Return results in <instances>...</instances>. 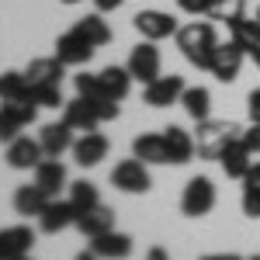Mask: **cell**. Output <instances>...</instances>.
<instances>
[{
    "label": "cell",
    "mask_w": 260,
    "mask_h": 260,
    "mask_svg": "<svg viewBox=\"0 0 260 260\" xmlns=\"http://www.w3.org/2000/svg\"><path fill=\"white\" fill-rule=\"evenodd\" d=\"M174 39H177L180 56L191 62V66H198V70H208V66H212V52H215V45H219L212 21H191V24L177 28Z\"/></svg>",
    "instance_id": "obj_1"
},
{
    "label": "cell",
    "mask_w": 260,
    "mask_h": 260,
    "mask_svg": "<svg viewBox=\"0 0 260 260\" xmlns=\"http://www.w3.org/2000/svg\"><path fill=\"white\" fill-rule=\"evenodd\" d=\"M243 136V128L236 121H225V118H205L198 121V136H194V146H198V156L201 160H219L225 153L229 142H236Z\"/></svg>",
    "instance_id": "obj_2"
},
{
    "label": "cell",
    "mask_w": 260,
    "mask_h": 260,
    "mask_svg": "<svg viewBox=\"0 0 260 260\" xmlns=\"http://www.w3.org/2000/svg\"><path fill=\"white\" fill-rule=\"evenodd\" d=\"M212 208H215V184L208 177H191L187 187H184V194H180V212L187 219H201Z\"/></svg>",
    "instance_id": "obj_3"
},
{
    "label": "cell",
    "mask_w": 260,
    "mask_h": 260,
    "mask_svg": "<svg viewBox=\"0 0 260 260\" xmlns=\"http://www.w3.org/2000/svg\"><path fill=\"white\" fill-rule=\"evenodd\" d=\"M111 184L125 191V194H146L149 187H153V177H149V170H146V163L139 156H132V160H121L115 163V170H111Z\"/></svg>",
    "instance_id": "obj_4"
},
{
    "label": "cell",
    "mask_w": 260,
    "mask_h": 260,
    "mask_svg": "<svg viewBox=\"0 0 260 260\" xmlns=\"http://www.w3.org/2000/svg\"><path fill=\"white\" fill-rule=\"evenodd\" d=\"M128 73H132V80H139L142 87L160 77V49H156V42L146 39L132 49V56H128Z\"/></svg>",
    "instance_id": "obj_5"
},
{
    "label": "cell",
    "mask_w": 260,
    "mask_h": 260,
    "mask_svg": "<svg viewBox=\"0 0 260 260\" xmlns=\"http://www.w3.org/2000/svg\"><path fill=\"white\" fill-rule=\"evenodd\" d=\"M243 52L236 42H225V45H215V52H212V66H208V73L215 77V80L222 83H233L236 77H240V66H243Z\"/></svg>",
    "instance_id": "obj_6"
},
{
    "label": "cell",
    "mask_w": 260,
    "mask_h": 260,
    "mask_svg": "<svg viewBox=\"0 0 260 260\" xmlns=\"http://www.w3.org/2000/svg\"><path fill=\"white\" fill-rule=\"evenodd\" d=\"M132 24H136V31H139L142 39H149V42L177 35V18L167 14V11H139V14L132 18Z\"/></svg>",
    "instance_id": "obj_7"
},
{
    "label": "cell",
    "mask_w": 260,
    "mask_h": 260,
    "mask_svg": "<svg viewBox=\"0 0 260 260\" xmlns=\"http://www.w3.org/2000/svg\"><path fill=\"white\" fill-rule=\"evenodd\" d=\"M180 94H184V77H177V73L156 77L153 83L142 87V101H146L149 108H170V104L180 101Z\"/></svg>",
    "instance_id": "obj_8"
},
{
    "label": "cell",
    "mask_w": 260,
    "mask_h": 260,
    "mask_svg": "<svg viewBox=\"0 0 260 260\" xmlns=\"http://www.w3.org/2000/svg\"><path fill=\"white\" fill-rule=\"evenodd\" d=\"M42 160H45V149H42L39 139L18 136L14 142H7V167H14V170H35Z\"/></svg>",
    "instance_id": "obj_9"
},
{
    "label": "cell",
    "mask_w": 260,
    "mask_h": 260,
    "mask_svg": "<svg viewBox=\"0 0 260 260\" xmlns=\"http://www.w3.org/2000/svg\"><path fill=\"white\" fill-rule=\"evenodd\" d=\"M31 246H35V233H31V225H7V229H0V260L28 257Z\"/></svg>",
    "instance_id": "obj_10"
},
{
    "label": "cell",
    "mask_w": 260,
    "mask_h": 260,
    "mask_svg": "<svg viewBox=\"0 0 260 260\" xmlns=\"http://www.w3.org/2000/svg\"><path fill=\"white\" fill-rule=\"evenodd\" d=\"M66 225H77V208H73V201L66 198H52L49 205H45V212L39 215V229L42 233H49V236H56V233H62Z\"/></svg>",
    "instance_id": "obj_11"
},
{
    "label": "cell",
    "mask_w": 260,
    "mask_h": 260,
    "mask_svg": "<svg viewBox=\"0 0 260 260\" xmlns=\"http://www.w3.org/2000/svg\"><path fill=\"white\" fill-rule=\"evenodd\" d=\"M90 56H94V45L83 39L77 28L59 35V42H56V59L66 62V66H83V62H90Z\"/></svg>",
    "instance_id": "obj_12"
},
{
    "label": "cell",
    "mask_w": 260,
    "mask_h": 260,
    "mask_svg": "<svg viewBox=\"0 0 260 260\" xmlns=\"http://www.w3.org/2000/svg\"><path fill=\"white\" fill-rule=\"evenodd\" d=\"M62 121H66L73 132H94V128L101 125L94 104H90L87 98H80V94H77L73 101H66V104H62Z\"/></svg>",
    "instance_id": "obj_13"
},
{
    "label": "cell",
    "mask_w": 260,
    "mask_h": 260,
    "mask_svg": "<svg viewBox=\"0 0 260 260\" xmlns=\"http://www.w3.org/2000/svg\"><path fill=\"white\" fill-rule=\"evenodd\" d=\"M163 139H167V153H170V163H174V167H184V163H191V156L198 153V146H194V136H191V132H184L180 125H170V128H163Z\"/></svg>",
    "instance_id": "obj_14"
},
{
    "label": "cell",
    "mask_w": 260,
    "mask_h": 260,
    "mask_svg": "<svg viewBox=\"0 0 260 260\" xmlns=\"http://www.w3.org/2000/svg\"><path fill=\"white\" fill-rule=\"evenodd\" d=\"M77 229H80L87 240L104 236V233H111V229H115V212H111L108 205H94V208H87V212L77 215Z\"/></svg>",
    "instance_id": "obj_15"
},
{
    "label": "cell",
    "mask_w": 260,
    "mask_h": 260,
    "mask_svg": "<svg viewBox=\"0 0 260 260\" xmlns=\"http://www.w3.org/2000/svg\"><path fill=\"white\" fill-rule=\"evenodd\" d=\"M35 184H39L49 198H59V191L66 187V167L59 163V156H45L35 167Z\"/></svg>",
    "instance_id": "obj_16"
},
{
    "label": "cell",
    "mask_w": 260,
    "mask_h": 260,
    "mask_svg": "<svg viewBox=\"0 0 260 260\" xmlns=\"http://www.w3.org/2000/svg\"><path fill=\"white\" fill-rule=\"evenodd\" d=\"M39 142L45 149V156H62L66 149H73V128L66 121H49V125H42Z\"/></svg>",
    "instance_id": "obj_17"
},
{
    "label": "cell",
    "mask_w": 260,
    "mask_h": 260,
    "mask_svg": "<svg viewBox=\"0 0 260 260\" xmlns=\"http://www.w3.org/2000/svg\"><path fill=\"white\" fill-rule=\"evenodd\" d=\"M108 156V139L101 132H83L80 139L73 142V160L80 167H98Z\"/></svg>",
    "instance_id": "obj_18"
},
{
    "label": "cell",
    "mask_w": 260,
    "mask_h": 260,
    "mask_svg": "<svg viewBox=\"0 0 260 260\" xmlns=\"http://www.w3.org/2000/svg\"><path fill=\"white\" fill-rule=\"evenodd\" d=\"M132 156H139L142 163H170L163 132H142V136H136V142H132Z\"/></svg>",
    "instance_id": "obj_19"
},
{
    "label": "cell",
    "mask_w": 260,
    "mask_h": 260,
    "mask_svg": "<svg viewBox=\"0 0 260 260\" xmlns=\"http://www.w3.org/2000/svg\"><path fill=\"white\" fill-rule=\"evenodd\" d=\"M90 250H94L101 260H125L132 253V236L111 229V233H104V236H94V240H90Z\"/></svg>",
    "instance_id": "obj_20"
},
{
    "label": "cell",
    "mask_w": 260,
    "mask_h": 260,
    "mask_svg": "<svg viewBox=\"0 0 260 260\" xmlns=\"http://www.w3.org/2000/svg\"><path fill=\"white\" fill-rule=\"evenodd\" d=\"M49 201H52V198L42 191L39 184H21L18 191H14V208H18V215H24V219H31V215L39 219Z\"/></svg>",
    "instance_id": "obj_21"
},
{
    "label": "cell",
    "mask_w": 260,
    "mask_h": 260,
    "mask_svg": "<svg viewBox=\"0 0 260 260\" xmlns=\"http://www.w3.org/2000/svg\"><path fill=\"white\" fill-rule=\"evenodd\" d=\"M253 153L243 146V139H236V142H229L225 146V153L219 156V163H222V170H225V177H233V180H243L246 177V170L253 167V160H250Z\"/></svg>",
    "instance_id": "obj_22"
},
{
    "label": "cell",
    "mask_w": 260,
    "mask_h": 260,
    "mask_svg": "<svg viewBox=\"0 0 260 260\" xmlns=\"http://www.w3.org/2000/svg\"><path fill=\"white\" fill-rule=\"evenodd\" d=\"M62 73H66V62H59L56 56L31 59V62H28V70H24V77H28L31 87H39V83H62Z\"/></svg>",
    "instance_id": "obj_23"
},
{
    "label": "cell",
    "mask_w": 260,
    "mask_h": 260,
    "mask_svg": "<svg viewBox=\"0 0 260 260\" xmlns=\"http://www.w3.org/2000/svg\"><path fill=\"white\" fill-rule=\"evenodd\" d=\"M98 77H101L104 94H108L111 101L128 98V90H132V73H128V66H104Z\"/></svg>",
    "instance_id": "obj_24"
},
{
    "label": "cell",
    "mask_w": 260,
    "mask_h": 260,
    "mask_svg": "<svg viewBox=\"0 0 260 260\" xmlns=\"http://www.w3.org/2000/svg\"><path fill=\"white\" fill-rule=\"evenodd\" d=\"M229 42H236L246 56H257V49H260V24H257V21L240 18L236 24H229Z\"/></svg>",
    "instance_id": "obj_25"
},
{
    "label": "cell",
    "mask_w": 260,
    "mask_h": 260,
    "mask_svg": "<svg viewBox=\"0 0 260 260\" xmlns=\"http://www.w3.org/2000/svg\"><path fill=\"white\" fill-rule=\"evenodd\" d=\"M73 28H77V31H80V35L90 42L94 49H101V45H108V42H111V28H108V21L101 18V11H98V14H87V18H80Z\"/></svg>",
    "instance_id": "obj_26"
},
{
    "label": "cell",
    "mask_w": 260,
    "mask_h": 260,
    "mask_svg": "<svg viewBox=\"0 0 260 260\" xmlns=\"http://www.w3.org/2000/svg\"><path fill=\"white\" fill-rule=\"evenodd\" d=\"M0 101H31V83L24 73L7 70L0 73Z\"/></svg>",
    "instance_id": "obj_27"
},
{
    "label": "cell",
    "mask_w": 260,
    "mask_h": 260,
    "mask_svg": "<svg viewBox=\"0 0 260 260\" xmlns=\"http://www.w3.org/2000/svg\"><path fill=\"white\" fill-rule=\"evenodd\" d=\"M243 215L260 219V163H253L243 177Z\"/></svg>",
    "instance_id": "obj_28"
},
{
    "label": "cell",
    "mask_w": 260,
    "mask_h": 260,
    "mask_svg": "<svg viewBox=\"0 0 260 260\" xmlns=\"http://www.w3.org/2000/svg\"><path fill=\"white\" fill-rule=\"evenodd\" d=\"M180 104H184V111H187L194 121H205L208 111H212V94H208L205 87H184Z\"/></svg>",
    "instance_id": "obj_29"
},
{
    "label": "cell",
    "mask_w": 260,
    "mask_h": 260,
    "mask_svg": "<svg viewBox=\"0 0 260 260\" xmlns=\"http://www.w3.org/2000/svg\"><path fill=\"white\" fill-rule=\"evenodd\" d=\"M70 201H73V208H77V215H80L87 208L101 205V194H98V187H94L90 180H73V184H70Z\"/></svg>",
    "instance_id": "obj_30"
},
{
    "label": "cell",
    "mask_w": 260,
    "mask_h": 260,
    "mask_svg": "<svg viewBox=\"0 0 260 260\" xmlns=\"http://www.w3.org/2000/svg\"><path fill=\"white\" fill-rule=\"evenodd\" d=\"M243 11H246V0H212L208 18L212 21H225V28H229V24H236V21L243 18Z\"/></svg>",
    "instance_id": "obj_31"
},
{
    "label": "cell",
    "mask_w": 260,
    "mask_h": 260,
    "mask_svg": "<svg viewBox=\"0 0 260 260\" xmlns=\"http://www.w3.org/2000/svg\"><path fill=\"white\" fill-rule=\"evenodd\" d=\"M73 83H77V94L87 98V101H111L108 94H104L98 73H80V77H73Z\"/></svg>",
    "instance_id": "obj_32"
},
{
    "label": "cell",
    "mask_w": 260,
    "mask_h": 260,
    "mask_svg": "<svg viewBox=\"0 0 260 260\" xmlns=\"http://www.w3.org/2000/svg\"><path fill=\"white\" fill-rule=\"evenodd\" d=\"M31 101L39 108H59V104H66L59 83H39V87H31Z\"/></svg>",
    "instance_id": "obj_33"
},
{
    "label": "cell",
    "mask_w": 260,
    "mask_h": 260,
    "mask_svg": "<svg viewBox=\"0 0 260 260\" xmlns=\"http://www.w3.org/2000/svg\"><path fill=\"white\" fill-rule=\"evenodd\" d=\"M21 128H24V125H21L18 115L11 111V104H4V101H0V142H14Z\"/></svg>",
    "instance_id": "obj_34"
},
{
    "label": "cell",
    "mask_w": 260,
    "mask_h": 260,
    "mask_svg": "<svg viewBox=\"0 0 260 260\" xmlns=\"http://www.w3.org/2000/svg\"><path fill=\"white\" fill-rule=\"evenodd\" d=\"M177 7L184 11V14H194V18H201V14H208L212 0H177Z\"/></svg>",
    "instance_id": "obj_35"
},
{
    "label": "cell",
    "mask_w": 260,
    "mask_h": 260,
    "mask_svg": "<svg viewBox=\"0 0 260 260\" xmlns=\"http://www.w3.org/2000/svg\"><path fill=\"white\" fill-rule=\"evenodd\" d=\"M243 139V146L250 149V153H260V121H250V128L240 136Z\"/></svg>",
    "instance_id": "obj_36"
},
{
    "label": "cell",
    "mask_w": 260,
    "mask_h": 260,
    "mask_svg": "<svg viewBox=\"0 0 260 260\" xmlns=\"http://www.w3.org/2000/svg\"><path fill=\"white\" fill-rule=\"evenodd\" d=\"M246 111H250V121H260V87H257V90H250V98H246Z\"/></svg>",
    "instance_id": "obj_37"
},
{
    "label": "cell",
    "mask_w": 260,
    "mask_h": 260,
    "mask_svg": "<svg viewBox=\"0 0 260 260\" xmlns=\"http://www.w3.org/2000/svg\"><path fill=\"white\" fill-rule=\"evenodd\" d=\"M94 7L104 14V11H115V7H121V0H94Z\"/></svg>",
    "instance_id": "obj_38"
},
{
    "label": "cell",
    "mask_w": 260,
    "mask_h": 260,
    "mask_svg": "<svg viewBox=\"0 0 260 260\" xmlns=\"http://www.w3.org/2000/svg\"><path fill=\"white\" fill-rule=\"evenodd\" d=\"M201 260H243L240 253H205Z\"/></svg>",
    "instance_id": "obj_39"
},
{
    "label": "cell",
    "mask_w": 260,
    "mask_h": 260,
    "mask_svg": "<svg viewBox=\"0 0 260 260\" xmlns=\"http://www.w3.org/2000/svg\"><path fill=\"white\" fill-rule=\"evenodd\" d=\"M146 260H170V257H167V250H163V246H153V250L146 253Z\"/></svg>",
    "instance_id": "obj_40"
},
{
    "label": "cell",
    "mask_w": 260,
    "mask_h": 260,
    "mask_svg": "<svg viewBox=\"0 0 260 260\" xmlns=\"http://www.w3.org/2000/svg\"><path fill=\"white\" fill-rule=\"evenodd\" d=\"M73 260H101V257L94 253V250H87V253H80V257H73Z\"/></svg>",
    "instance_id": "obj_41"
},
{
    "label": "cell",
    "mask_w": 260,
    "mask_h": 260,
    "mask_svg": "<svg viewBox=\"0 0 260 260\" xmlns=\"http://www.w3.org/2000/svg\"><path fill=\"white\" fill-rule=\"evenodd\" d=\"M253 59H257V66H260V49H257V56H253Z\"/></svg>",
    "instance_id": "obj_42"
},
{
    "label": "cell",
    "mask_w": 260,
    "mask_h": 260,
    "mask_svg": "<svg viewBox=\"0 0 260 260\" xmlns=\"http://www.w3.org/2000/svg\"><path fill=\"white\" fill-rule=\"evenodd\" d=\"M62 4H80V0H62Z\"/></svg>",
    "instance_id": "obj_43"
},
{
    "label": "cell",
    "mask_w": 260,
    "mask_h": 260,
    "mask_svg": "<svg viewBox=\"0 0 260 260\" xmlns=\"http://www.w3.org/2000/svg\"><path fill=\"white\" fill-rule=\"evenodd\" d=\"M257 24H260V7H257Z\"/></svg>",
    "instance_id": "obj_44"
},
{
    "label": "cell",
    "mask_w": 260,
    "mask_h": 260,
    "mask_svg": "<svg viewBox=\"0 0 260 260\" xmlns=\"http://www.w3.org/2000/svg\"><path fill=\"white\" fill-rule=\"evenodd\" d=\"M250 260H260V253H257V257H250Z\"/></svg>",
    "instance_id": "obj_45"
},
{
    "label": "cell",
    "mask_w": 260,
    "mask_h": 260,
    "mask_svg": "<svg viewBox=\"0 0 260 260\" xmlns=\"http://www.w3.org/2000/svg\"><path fill=\"white\" fill-rule=\"evenodd\" d=\"M21 260H31V257H21Z\"/></svg>",
    "instance_id": "obj_46"
}]
</instances>
